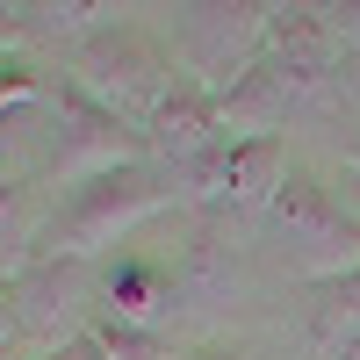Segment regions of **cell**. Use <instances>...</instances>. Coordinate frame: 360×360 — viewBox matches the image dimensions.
I'll use <instances>...</instances> for the list:
<instances>
[{
  "label": "cell",
  "mask_w": 360,
  "mask_h": 360,
  "mask_svg": "<svg viewBox=\"0 0 360 360\" xmlns=\"http://www.w3.org/2000/svg\"><path fill=\"white\" fill-rule=\"evenodd\" d=\"M173 195H180L173 173L152 166V159L94 173V180H79V188H65L58 209L29 231V259H86V266H94L115 238H130L144 217H159Z\"/></svg>",
  "instance_id": "1"
},
{
  "label": "cell",
  "mask_w": 360,
  "mask_h": 360,
  "mask_svg": "<svg viewBox=\"0 0 360 360\" xmlns=\"http://www.w3.org/2000/svg\"><path fill=\"white\" fill-rule=\"evenodd\" d=\"M65 79H72L94 108H108L115 123H130L137 137L152 130V115L166 108V94L180 86L173 51L152 37V29H137V22H101L94 37H79Z\"/></svg>",
  "instance_id": "2"
},
{
  "label": "cell",
  "mask_w": 360,
  "mask_h": 360,
  "mask_svg": "<svg viewBox=\"0 0 360 360\" xmlns=\"http://www.w3.org/2000/svg\"><path fill=\"white\" fill-rule=\"evenodd\" d=\"M8 303H15V332L29 346H44V360H51L58 346L94 332L101 266H86V259H22L8 274Z\"/></svg>",
  "instance_id": "3"
},
{
  "label": "cell",
  "mask_w": 360,
  "mask_h": 360,
  "mask_svg": "<svg viewBox=\"0 0 360 360\" xmlns=\"http://www.w3.org/2000/svg\"><path fill=\"white\" fill-rule=\"evenodd\" d=\"M266 224H274L288 266H295L310 288H317V281H339V274H353V266H360V224L339 217L332 195H324L310 173H288V188L274 195Z\"/></svg>",
  "instance_id": "4"
},
{
  "label": "cell",
  "mask_w": 360,
  "mask_h": 360,
  "mask_svg": "<svg viewBox=\"0 0 360 360\" xmlns=\"http://www.w3.org/2000/svg\"><path fill=\"white\" fill-rule=\"evenodd\" d=\"M259 72L288 94V108H317L346 79V37L324 8H274L266 15V58Z\"/></svg>",
  "instance_id": "5"
},
{
  "label": "cell",
  "mask_w": 360,
  "mask_h": 360,
  "mask_svg": "<svg viewBox=\"0 0 360 360\" xmlns=\"http://www.w3.org/2000/svg\"><path fill=\"white\" fill-rule=\"evenodd\" d=\"M137 159H152V152H144V137L130 123H115L108 108H94L72 79L51 86V173L65 188H79L94 173H115V166H137Z\"/></svg>",
  "instance_id": "6"
},
{
  "label": "cell",
  "mask_w": 360,
  "mask_h": 360,
  "mask_svg": "<svg viewBox=\"0 0 360 360\" xmlns=\"http://www.w3.org/2000/svg\"><path fill=\"white\" fill-rule=\"evenodd\" d=\"M266 15L274 8H188V22H180V65H188V79H202L209 94H231L245 72H259Z\"/></svg>",
  "instance_id": "7"
},
{
  "label": "cell",
  "mask_w": 360,
  "mask_h": 360,
  "mask_svg": "<svg viewBox=\"0 0 360 360\" xmlns=\"http://www.w3.org/2000/svg\"><path fill=\"white\" fill-rule=\"evenodd\" d=\"M224 144H231V130H224V101L209 94L202 79L180 72V86L166 94V108L152 115V130H144V152H152V166L188 173V166H202L209 152H224Z\"/></svg>",
  "instance_id": "8"
},
{
  "label": "cell",
  "mask_w": 360,
  "mask_h": 360,
  "mask_svg": "<svg viewBox=\"0 0 360 360\" xmlns=\"http://www.w3.org/2000/svg\"><path fill=\"white\" fill-rule=\"evenodd\" d=\"M173 310H180V274L173 266H159V259H115V266H101V317L166 332Z\"/></svg>",
  "instance_id": "9"
},
{
  "label": "cell",
  "mask_w": 360,
  "mask_h": 360,
  "mask_svg": "<svg viewBox=\"0 0 360 360\" xmlns=\"http://www.w3.org/2000/svg\"><path fill=\"white\" fill-rule=\"evenodd\" d=\"M353 339H360V266L310 288V353L317 360H339Z\"/></svg>",
  "instance_id": "10"
},
{
  "label": "cell",
  "mask_w": 360,
  "mask_h": 360,
  "mask_svg": "<svg viewBox=\"0 0 360 360\" xmlns=\"http://www.w3.org/2000/svg\"><path fill=\"white\" fill-rule=\"evenodd\" d=\"M217 101H224V130H231V137H281L288 115H295L288 94H281L266 72H245V79H238L231 94H217Z\"/></svg>",
  "instance_id": "11"
},
{
  "label": "cell",
  "mask_w": 360,
  "mask_h": 360,
  "mask_svg": "<svg viewBox=\"0 0 360 360\" xmlns=\"http://www.w3.org/2000/svg\"><path fill=\"white\" fill-rule=\"evenodd\" d=\"M173 274H180V295H195V303H224V295L238 288V252L202 224V231L188 238V252H180Z\"/></svg>",
  "instance_id": "12"
},
{
  "label": "cell",
  "mask_w": 360,
  "mask_h": 360,
  "mask_svg": "<svg viewBox=\"0 0 360 360\" xmlns=\"http://www.w3.org/2000/svg\"><path fill=\"white\" fill-rule=\"evenodd\" d=\"M94 346L108 360H180L166 346V332H144V324H115V317H94Z\"/></svg>",
  "instance_id": "13"
},
{
  "label": "cell",
  "mask_w": 360,
  "mask_h": 360,
  "mask_svg": "<svg viewBox=\"0 0 360 360\" xmlns=\"http://www.w3.org/2000/svg\"><path fill=\"white\" fill-rule=\"evenodd\" d=\"M51 86H44V72H29V58L15 51V58H0V115L8 108H22V101H44Z\"/></svg>",
  "instance_id": "14"
},
{
  "label": "cell",
  "mask_w": 360,
  "mask_h": 360,
  "mask_svg": "<svg viewBox=\"0 0 360 360\" xmlns=\"http://www.w3.org/2000/svg\"><path fill=\"white\" fill-rule=\"evenodd\" d=\"M180 360H259L252 346H195V353H180Z\"/></svg>",
  "instance_id": "15"
},
{
  "label": "cell",
  "mask_w": 360,
  "mask_h": 360,
  "mask_svg": "<svg viewBox=\"0 0 360 360\" xmlns=\"http://www.w3.org/2000/svg\"><path fill=\"white\" fill-rule=\"evenodd\" d=\"M51 360H108V353H101V346H94V332H86V339H72V346H58V353H51Z\"/></svg>",
  "instance_id": "16"
},
{
  "label": "cell",
  "mask_w": 360,
  "mask_h": 360,
  "mask_svg": "<svg viewBox=\"0 0 360 360\" xmlns=\"http://www.w3.org/2000/svg\"><path fill=\"white\" fill-rule=\"evenodd\" d=\"M15 339V303H8V281H0V346Z\"/></svg>",
  "instance_id": "17"
},
{
  "label": "cell",
  "mask_w": 360,
  "mask_h": 360,
  "mask_svg": "<svg viewBox=\"0 0 360 360\" xmlns=\"http://www.w3.org/2000/svg\"><path fill=\"white\" fill-rule=\"evenodd\" d=\"M339 360H360V339H353V346H346V353H339Z\"/></svg>",
  "instance_id": "18"
},
{
  "label": "cell",
  "mask_w": 360,
  "mask_h": 360,
  "mask_svg": "<svg viewBox=\"0 0 360 360\" xmlns=\"http://www.w3.org/2000/svg\"><path fill=\"white\" fill-rule=\"evenodd\" d=\"M346 159H353V166H360V144H353V152H346Z\"/></svg>",
  "instance_id": "19"
}]
</instances>
